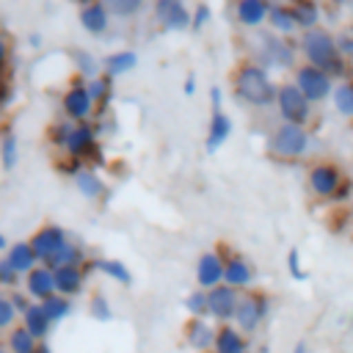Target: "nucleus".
I'll list each match as a JSON object with an SVG mask.
<instances>
[{
  "mask_svg": "<svg viewBox=\"0 0 353 353\" xmlns=\"http://www.w3.org/2000/svg\"><path fill=\"white\" fill-rule=\"evenodd\" d=\"M254 265L240 256V254H229L223 256V284L234 287V290H248L254 284Z\"/></svg>",
  "mask_w": 353,
  "mask_h": 353,
  "instance_id": "15",
  "label": "nucleus"
},
{
  "mask_svg": "<svg viewBox=\"0 0 353 353\" xmlns=\"http://www.w3.org/2000/svg\"><path fill=\"white\" fill-rule=\"evenodd\" d=\"M17 163H19V141H17L14 132H6L0 138V165L6 171H11Z\"/></svg>",
  "mask_w": 353,
  "mask_h": 353,
  "instance_id": "34",
  "label": "nucleus"
},
{
  "mask_svg": "<svg viewBox=\"0 0 353 353\" xmlns=\"http://www.w3.org/2000/svg\"><path fill=\"white\" fill-rule=\"evenodd\" d=\"M17 281H19V273L8 265L6 256H0V287H17Z\"/></svg>",
  "mask_w": 353,
  "mask_h": 353,
  "instance_id": "43",
  "label": "nucleus"
},
{
  "mask_svg": "<svg viewBox=\"0 0 353 353\" xmlns=\"http://www.w3.org/2000/svg\"><path fill=\"white\" fill-rule=\"evenodd\" d=\"M8 58H11V47H8V41L0 36V74L6 72V66H8Z\"/></svg>",
  "mask_w": 353,
  "mask_h": 353,
  "instance_id": "46",
  "label": "nucleus"
},
{
  "mask_svg": "<svg viewBox=\"0 0 353 353\" xmlns=\"http://www.w3.org/2000/svg\"><path fill=\"white\" fill-rule=\"evenodd\" d=\"M80 28L91 36H102L110 28V11L108 3H83L80 6Z\"/></svg>",
  "mask_w": 353,
  "mask_h": 353,
  "instance_id": "17",
  "label": "nucleus"
},
{
  "mask_svg": "<svg viewBox=\"0 0 353 353\" xmlns=\"http://www.w3.org/2000/svg\"><path fill=\"white\" fill-rule=\"evenodd\" d=\"M97 124L94 121H85V124H74L72 127V135H69V141H66V154H69V160H74V163H85L88 165V160H91V154L97 152Z\"/></svg>",
  "mask_w": 353,
  "mask_h": 353,
  "instance_id": "11",
  "label": "nucleus"
},
{
  "mask_svg": "<svg viewBox=\"0 0 353 353\" xmlns=\"http://www.w3.org/2000/svg\"><path fill=\"white\" fill-rule=\"evenodd\" d=\"M240 290L229 287V284H218L212 290H207V306H210V317H215L221 325L223 323H234L237 306H240Z\"/></svg>",
  "mask_w": 353,
  "mask_h": 353,
  "instance_id": "10",
  "label": "nucleus"
},
{
  "mask_svg": "<svg viewBox=\"0 0 353 353\" xmlns=\"http://www.w3.org/2000/svg\"><path fill=\"white\" fill-rule=\"evenodd\" d=\"M0 353H11V350H8V345H0Z\"/></svg>",
  "mask_w": 353,
  "mask_h": 353,
  "instance_id": "54",
  "label": "nucleus"
},
{
  "mask_svg": "<svg viewBox=\"0 0 353 353\" xmlns=\"http://www.w3.org/2000/svg\"><path fill=\"white\" fill-rule=\"evenodd\" d=\"M336 50H339V58L342 61H353V33H339L336 36Z\"/></svg>",
  "mask_w": 353,
  "mask_h": 353,
  "instance_id": "44",
  "label": "nucleus"
},
{
  "mask_svg": "<svg viewBox=\"0 0 353 353\" xmlns=\"http://www.w3.org/2000/svg\"><path fill=\"white\" fill-rule=\"evenodd\" d=\"M6 345H8L11 353H36L41 342H39L25 325H14V328L8 331V342H6Z\"/></svg>",
  "mask_w": 353,
  "mask_h": 353,
  "instance_id": "30",
  "label": "nucleus"
},
{
  "mask_svg": "<svg viewBox=\"0 0 353 353\" xmlns=\"http://www.w3.org/2000/svg\"><path fill=\"white\" fill-rule=\"evenodd\" d=\"M61 110H63V116H66L72 124H85V121L94 119L97 105H94V99H91L88 85H85L83 77H74L72 85L63 91V97H61Z\"/></svg>",
  "mask_w": 353,
  "mask_h": 353,
  "instance_id": "4",
  "label": "nucleus"
},
{
  "mask_svg": "<svg viewBox=\"0 0 353 353\" xmlns=\"http://www.w3.org/2000/svg\"><path fill=\"white\" fill-rule=\"evenodd\" d=\"M25 292H28L36 303H44L47 298H52V295H55V270L47 268V265L33 268V270L25 276Z\"/></svg>",
  "mask_w": 353,
  "mask_h": 353,
  "instance_id": "16",
  "label": "nucleus"
},
{
  "mask_svg": "<svg viewBox=\"0 0 353 353\" xmlns=\"http://www.w3.org/2000/svg\"><path fill=\"white\" fill-rule=\"evenodd\" d=\"M66 243H69L66 229H61V226H55V223H44V226L36 229L33 237H30V245H33V251H36V256H39L41 265H50V262L55 259V254H58Z\"/></svg>",
  "mask_w": 353,
  "mask_h": 353,
  "instance_id": "9",
  "label": "nucleus"
},
{
  "mask_svg": "<svg viewBox=\"0 0 353 353\" xmlns=\"http://www.w3.org/2000/svg\"><path fill=\"white\" fill-rule=\"evenodd\" d=\"M309 130L301 124H279L268 141V149L279 160H298L309 152Z\"/></svg>",
  "mask_w": 353,
  "mask_h": 353,
  "instance_id": "3",
  "label": "nucleus"
},
{
  "mask_svg": "<svg viewBox=\"0 0 353 353\" xmlns=\"http://www.w3.org/2000/svg\"><path fill=\"white\" fill-rule=\"evenodd\" d=\"M215 331H218V328H212L210 323L190 317V323L185 325V342H188L196 353H207V350L215 347Z\"/></svg>",
  "mask_w": 353,
  "mask_h": 353,
  "instance_id": "19",
  "label": "nucleus"
},
{
  "mask_svg": "<svg viewBox=\"0 0 353 353\" xmlns=\"http://www.w3.org/2000/svg\"><path fill=\"white\" fill-rule=\"evenodd\" d=\"M210 14H212V11H210V6H207V3H199V6L193 8V14H190V30H196V33H199V30L210 22Z\"/></svg>",
  "mask_w": 353,
  "mask_h": 353,
  "instance_id": "41",
  "label": "nucleus"
},
{
  "mask_svg": "<svg viewBox=\"0 0 353 353\" xmlns=\"http://www.w3.org/2000/svg\"><path fill=\"white\" fill-rule=\"evenodd\" d=\"M36 353H52V347H50V345H47V342H41V345H39V350H36Z\"/></svg>",
  "mask_w": 353,
  "mask_h": 353,
  "instance_id": "52",
  "label": "nucleus"
},
{
  "mask_svg": "<svg viewBox=\"0 0 353 353\" xmlns=\"http://www.w3.org/2000/svg\"><path fill=\"white\" fill-rule=\"evenodd\" d=\"M85 85H88V94H91V99H94L97 110H99V113H105L108 102L113 99V77H108V74H99V77L88 80Z\"/></svg>",
  "mask_w": 353,
  "mask_h": 353,
  "instance_id": "29",
  "label": "nucleus"
},
{
  "mask_svg": "<svg viewBox=\"0 0 353 353\" xmlns=\"http://www.w3.org/2000/svg\"><path fill=\"white\" fill-rule=\"evenodd\" d=\"M345 174L334 165V163H314L309 168V190L317 199H336V193L342 190Z\"/></svg>",
  "mask_w": 353,
  "mask_h": 353,
  "instance_id": "8",
  "label": "nucleus"
},
{
  "mask_svg": "<svg viewBox=\"0 0 353 353\" xmlns=\"http://www.w3.org/2000/svg\"><path fill=\"white\" fill-rule=\"evenodd\" d=\"M196 284L199 290H212L223 284V256L218 251H204L196 259Z\"/></svg>",
  "mask_w": 353,
  "mask_h": 353,
  "instance_id": "14",
  "label": "nucleus"
},
{
  "mask_svg": "<svg viewBox=\"0 0 353 353\" xmlns=\"http://www.w3.org/2000/svg\"><path fill=\"white\" fill-rule=\"evenodd\" d=\"M185 94H188V97L196 94V77H193V74H188V80H185Z\"/></svg>",
  "mask_w": 353,
  "mask_h": 353,
  "instance_id": "48",
  "label": "nucleus"
},
{
  "mask_svg": "<svg viewBox=\"0 0 353 353\" xmlns=\"http://www.w3.org/2000/svg\"><path fill=\"white\" fill-rule=\"evenodd\" d=\"M85 287V270L83 268H58L55 270V292L63 298L80 295Z\"/></svg>",
  "mask_w": 353,
  "mask_h": 353,
  "instance_id": "25",
  "label": "nucleus"
},
{
  "mask_svg": "<svg viewBox=\"0 0 353 353\" xmlns=\"http://www.w3.org/2000/svg\"><path fill=\"white\" fill-rule=\"evenodd\" d=\"M143 8V0H110L108 11L110 17H135Z\"/></svg>",
  "mask_w": 353,
  "mask_h": 353,
  "instance_id": "39",
  "label": "nucleus"
},
{
  "mask_svg": "<svg viewBox=\"0 0 353 353\" xmlns=\"http://www.w3.org/2000/svg\"><path fill=\"white\" fill-rule=\"evenodd\" d=\"M270 14V3L265 0H240L234 6V17L243 28H259L262 22H268Z\"/></svg>",
  "mask_w": 353,
  "mask_h": 353,
  "instance_id": "21",
  "label": "nucleus"
},
{
  "mask_svg": "<svg viewBox=\"0 0 353 353\" xmlns=\"http://www.w3.org/2000/svg\"><path fill=\"white\" fill-rule=\"evenodd\" d=\"M292 353H309V347H306V342H298V345L292 347Z\"/></svg>",
  "mask_w": 353,
  "mask_h": 353,
  "instance_id": "50",
  "label": "nucleus"
},
{
  "mask_svg": "<svg viewBox=\"0 0 353 353\" xmlns=\"http://www.w3.org/2000/svg\"><path fill=\"white\" fill-rule=\"evenodd\" d=\"M229 135H232V119H229L223 110H212L210 127H207V141H204L207 152H210V154L218 152V149L229 141Z\"/></svg>",
  "mask_w": 353,
  "mask_h": 353,
  "instance_id": "22",
  "label": "nucleus"
},
{
  "mask_svg": "<svg viewBox=\"0 0 353 353\" xmlns=\"http://www.w3.org/2000/svg\"><path fill=\"white\" fill-rule=\"evenodd\" d=\"M287 270H290V276L298 279V281L306 279V270L301 268V254H298V248H290V251H287Z\"/></svg>",
  "mask_w": 353,
  "mask_h": 353,
  "instance_id": "42",
  "label": "nucleus"
},
{
  "mask_svg": "<svg viewBox=\"0 0 353 353\" xmlns=\"http://www.w3.org/2000/svg\"><path fill=\"white\" fill-rule=\"evenodd\" d=\"M276 108H279V116H281L284 124H301V127H306V121L312 119V102L301 94V88L295 83L279 85Z\"/></svg>",
  "mask_w": 353,
  "mask_h": 353,
  "instance_id": "5",
  "label": "nucleus"
},
{
  "mask_svg": "<svg viewBox=\"0 0 353 353\" xmlns=\"http://www.w3.org/2000/svg\"><path fill=\"white\" fill-rule=\"evenodd\" d=\"M6 259H8V265H11L19 276H28L33 268H39V265H41V262H39V256H36V251H33V245H30V240L11 243V245H8V251H6Z\"/></svg>",
  "mask_w": 353,
  "mask_h": 353,
  "instance_id": "18",
  "label": "nucleus"
},
{
  "mask_svg": "<svg viewBox=\"0 0 353 353\" xmlns=\"http://www.w3.org/2000/svg\"><path fill=\"white\" fill-rule=\"evenodd\" d=\"M232 85H234V97L251 108H268L276 105V94L279 85L270 80L268 69H262L256 61H245L234 69L232 74Z\"/></svg>",
  "mask_w": 353,
  "mask_h": 353,
  "instance_id": "1",
  "label": "nucleus"
},
{
  "mask_svg": "<svg viewBox=\"0 0 353 353\" xmlns=\"http://www.w3.org/2000/svg\"><path fill=\"white\" fill-rule=\"evenodd\" d=\"M11 97V88H8V83L3 80V74H0V99H8Z\"/></svg>",
  "mask_w": 353,
  "mask_h": 353,
  "instance_id": "49",
  "label": "nucleus"
},
{
  "mask_svg": "<svg viewBox=\"0 0 353 353\" xmlns=\"http://www.w3.org/2000/svg\"><path fill=\"white\" fill-rule=\"evenodd\" d=\"M44 312H47V317L52 320V323H61V320H66L69 314H72V298H63V295H52V298H47L44 303Z\"/></svg>",
  "mask_w": 353,
  "mask_h": 353,
  "instance_id": "35",
  "label": "nucleus"
},
{
  "mask_svg": "<svg viewBox=\"0 0 353 353\" xmlns=\"http://www.w3.org/2000/svg\"><path fill=\"white\" fill-rule=\"evenodd\" d=\"M72 58H74V66H77V74L88 83V80H94V77H99L102 74V63L88 52V50H74L72 52Z\"/></svg>",
  "mask_w": 353,
  "mask_h": 353,
  "instance_id": "33",
  "label": "nucleus"
},
{
  "mask_svg": "<svg viewBox=\"0 0 353 353\" xmlns=\"http://www.w3.org/2000/svg\"><path fill=\"white\" fill-rule=\"evenodd\" d=\"M292 83L301 88V94H303L312 105L328 99V97L334 94V88H336V83H334V77H331L328 72H323V69H317V66H309V63L295 66V80H292Z\"/></svg>",
  "mask_w": 353,
  "mask_h": 353,
  "instance_id": "6",
  "label": "nucleus"
},
{
  "mask_svg": "<svg viewBox=\"0 0 353 353\" xmlns=\"http://www.w3.org/2000/svg\"><path fill=\"white\" fill-rule=\"evenodd\" d=\"M212 353H248V345H245L243 331H240L237 325H232V323L218 325Z\"/></svg>",
  "mask_w": 353,
  "mask_h": 353,
  "instance_id": "20",
  "label": "nucleus"
},
{
  "mask_svg": "<svg viewBox=\"0 0 353 353\" xmlns=\"http://www.w3.org/2000/svg\"><path fill=\"white\" fill-rule=\"evenodd\" d=\"M190 8L182 0H157L154 17L163 30H188L190 28Z\"/></svg>",
  "mask_w": 353,
  "mask_h": 353,
  "instance_id": "13",
  "label": "nucleus"
},
{
  "mask_svg": "<svg viewBox=\"0 0 353 353\" xmlns=\"http://www.w3.org/2000/svg\"><path fill=\"white\" fill-rule=\"evenodd\" d=\"M331 99H334V108H336L339 116L353 119V80H339Z\"/></svg>",
  "mask_w": 353,
  "mask_h": 353,
  "instance_id": "32",
  "label": "nucleus"
},
{
  "mask_svg": "<svg viewBox=\"0 0 353 353\" xmlns=\"http://www.w3.org/2000/svg\"><path fill=\"white\" fill-rule=\"evenodd\" d=\"M268 25L273 28V33H281V36L295 33V30H298V19H295L292 6H287V3H270Z\"/></svg>",
  "mask_w": 353,
  "mask_h": 353,
  "instance_id": "26",
  "label": "nucleus"
},
{
  "mask_svg": "<svg viewBox=\"0 0 353 353\" xmlns=\"http://www.w3.org/2000/svg\"><path fill=\"white\" fill-rule=\"evenodd\" d=\"M22 325L39 339V342H44L47 339V334H50V328H52V320L47 317V312H44V306L41 303H33L30 309H28V314L22 317Z\"/></svg>",
  "mask_w": 353,
  "mask_h": 353,
  "instance_id": "28",
  "label": "nucleus"
},
{
  "mask_svg": "<svg viewBox=\"0 0 353 353\" xmlns=\"http://www.w3.org/2000/svg\"><path fill=\"white\" fill-rule=\"evenodd\" d=\"M39 41H41V36H39V33H33V36H30V47H39Z\"/></svg>",
  "mask_w": 353,
  "mask_h": 353,
  "instance_id": "53",
  "label": "nucleus"
},
{
  "mask_svg": "<svg viewBox=\"0 0 353 353\" xmlns=\"http://www.w3.org/2000/svg\"><path fill=\"white\" fill-rule=\"evenodd\" d=\"M72 121H55V124H50L47 127V141L55 146V149H66V141H69V135H72Z\"/></svg>",
  "mask_w": 353,
  "mask_h": 353,
  "instance_id": "38",
  "label": "nucleus"
},
{
  "mask_svg": "<svg viewBox=\"0 0 353 353\" xmlns=\"http://www.w3.org/2000/svg\"><path fill=\"white\" fill-rule=\"evenodd\" d=\"M135 66H138V55H135L132 50H116V52L105 55V61H102V74H108V77L116 80V77L132 72Z\"/></svg>",
  "mask_w": 353,
  "mask_h": 353,
  "instance_id": "27",
  "label": "nucleus"
},
{
  "mask_svg": "<svg viewBox=\"0 0 353 353\" xmlns=\"http://www.w3.org/2000/svg\"><path fill=\"white\" fill-rule=\"evenodd\" d=\"M221 102H223V94H221L218 85H212L210 88V105H212V110H221Z\"/></svg>",
  "mask_w": 353,
  "mask_h": 353,
  "instance_id": "47",
  "label": "nucleus"
},
{
  "mask_svg": "<svg viewBox=\"0 0 353 353\" xmlns=\"http://www.w3.org/2000/svg\"><path fill=\"white\" fill-rule=\"evenodd\" d=\"M83 270H85V273L99 270V273H102V276H108L110 281H119V284H132V273H130V268H127L121 259H110V256H102V259H88V262L83 265Z\"/></svg>",
  "mask_w": 353,
  "mask_h": 353,
  "instance_id": "24",
  "label": "nucleus"
},
{
  "mask_svg": "<svg viewBox=\"0 0 353 353\" xmlns=\"http://www.w3.org/2000/svg\"><path fill=\"white\" fill-rule=\"evenodd\" d=\"M185 309L193 320H204L210 314V306H207V290H193L185 295Z\"/></svg>",
  "mask_w": 353,
  "mask_h": 353,
  "instance_id": "36",
  "label": "nucleus"
},
{
  "mask_svg": "<svg viewBox=\"0 0 353 353\" xmlns=\"http://www.w3.org/2000/svg\"><path fill=\"white\" fill-rule=\"evenodd\" d=\"M74 188H77V193H80L83 199H88V201H97V199H102V196L108 193L105 179H102L91 165H85V168H80V171L74 174Z\"/></svg>",
  "mask_w": 353,
  "mask_h": 353,
  "instance_id": "23",
  "label": "nucleus"
},
{
  "mask_svg": "<svg viewBox=\"0 0 353 353\" xmlns=\"http://www.w3.org/2000/svg\"><path fill=\"white\" fill-rule=\"evenodd\" d=\"M11 303H14V309H17V314H28V309L33 306V298L28 295V292H19V290H14L11 292Z\"/></svg>",
  "mask_w": 353,
  "mask_h": 353,
  "instance_id": "45",
  "label": "nucleus"
},
{
  "mask_svg": "<svg viewBox=\"0 0 353 353\" xmlns=\"http://www.w3.org/2000/svg\"><path fill=\"white\" fill-rule=\"evenodd\" d=\"M262 69L265 66H276V69H287V66H295V50L290 41L279 39V36H262L259 41V61H256Z\"/></svg>",
  "mask_w": 353,
  "mask_h": 353,
  "instance_id": "12",
  "label": "nucleus"
},
{
  "mask_svg": "<svg viewBox=\"0 0 353 353\" xmlns=\"http://www.w3.org/2000/svg\"><path fill=\"white\" fill-rule=\"evenodd\" d=\"M301 52L309 66H317L331 77H339L347 72V63L339 58V50H336V36H331L325 28L306 30L301 36Z\"/></svg>",
  "mask_w": 353,
  "mask_h": 353,
  "instance_id": "2",
  "label": "nucleus"
},
{
  "mask_svg": "<svg viewBox=\"0 0 353 353\" xmlns=\"http://www.w3.org/2000/svg\"><path fill=\"white\" fill-rule=\"evenodd\" d=\"M270 312V298L262 295V292H245L240 298V306H237V314H234V325L243 331V334H251L259 328V323L265 320V314Z\"/></svg>",
  "mask_w": 353,
  "mask_h": 353,
  "instance_id": "7",
  "label": "nucleus"
},
{
  "mask_svg": "<svg viewBox=\"0 0 353 353\" xmlns=\"http://www.w3.org/2000/svg\"><path fill=\"white\" fill-rule=\"evenodd\" d=\"M8 245H11V243H8V240H6V234L0 232V254H3V251H8Z\"/></svg>",
  "mask_w": 353,
  "mask_h": 353,
  "instance_id": "51",
  "label": "nucleus"
},
{
  "mask_svg": "<svg viewBox=\"0 0 353 353\" xmlns=\"http://www.w3.org/2000/svg\"><path fill=\"white\" fill-rule=\"evenodd\" d=\"M292 11H295L298 28H301L303 33L320 28V6H317V3H312V0H298V3H292Z\"/></svg>",
  "mask_w": 353,
  "mask_h": 353,
  "instance_id": "31",
  "label": "nucleus"
},
{
  "mask_svg": "<svg viewBox=\"0 0 353 353\" xmlns=\"http://www.w3.org/2000/svg\"><path fill=\"white\" fill-rule=\"evenodd\" d=\"M14 320H17V309L11 303V295L0 292V331L3 328H14Z\"/></svg>",
  "mask_w": 353,
  "mask_h": 353,
  "instance_id": "40",
  "label": "nucleus"
},
{
  "mask_svg": "<svg viewBox=\"0 0 353 353\" xmlns=\"http://www.w3.org/2000/svg\"><path fill=\"white\" fill-rule=\"evenodd\" d=\"M88 314L99 323H110L113 320V309H110V301L102 295V292H94L88 298Z\"/></svg>",
  "mask_w": 353,
  "mask_h": 353,
  "instance_id": "37",
  "label": "nucleus"
},
{
  "mask_svg": "<svg viewBox=\"0 0 353 353\" xmlns=\"http://www.w3.org/2000/svg\"><path fill=\"white\" fill-rule=\"evenodd\" d=\"M350 212H353V204H350Z\"/></svg>",
  "mask_w": 353,
  "mask_h": 353,
  "instance_id": "55",
  "label": "nucleus"
}]
</instances>
